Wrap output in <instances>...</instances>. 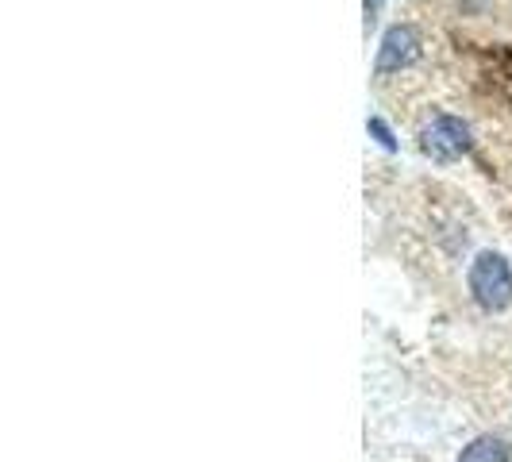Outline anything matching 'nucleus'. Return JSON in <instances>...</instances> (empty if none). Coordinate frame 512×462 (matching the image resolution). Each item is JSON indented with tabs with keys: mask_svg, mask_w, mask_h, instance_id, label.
<instances>
[{
	"mask_svg": "<svg viewBox=\"0 0 512 462\" xmlns=\"http://www.w3.org/2000/svg\"><path fill=\"white\" fill-rule=\"evenodd\" d=\"M470 289H474V297L482 301L486 308H505L512 301V274H509V262L501 255H486L474 258V266H470Z\"/></svg>",
	"mask_w": 512,
	"mask_h": 462,
	"instance_id": "1",
	"label": "nucleus"
},
{
	"mask_svg": "<svg viewBox=\"0 0 512 462\" xmlns=\"http://www.w3.org/2000/svg\"><path fill=\"white\" fill-rule=\"evenodd\" d=\"M420 147L439 162H451V158L470 151V128L459 116H436L428 128L420 131Z\"/></svg>",
	"mask_w": 512,
	"mask_h": 462,
	"instance_id": "2",
	"label": "nucleus"
},
{
	"mask_svg": "<svg viewBox=\"0 0 512 462\" xmlns=\"http://www.w3.org/2000/svg\"><path fill=\"white\" fill-rule=\"evenodd\" d=\"M416 58H420V35H416V27L397 24V27H389V31H385L374 70H378V74H393V70L412 66Z\"/></svg>",
	"mask_w": 512,
	"mask_h": 462,
	"instance_id": "3",
	"label": "nucleus"
},
{
	"mask_svg": "<svg viewBox=\"0 0 512 462\" xmlns=\"http://www.w3.org/2000/svg\"><path fill=\"white\" fill-rule=\"evenodd\" d=\"M366 128H370V131H374V135H378V143H382L385 151H393V147H397V143H393V135H389V128H385L382 120H370Z\"/></svg>",
	"mask_w": 512,
	"mask_h": 462,
	"instance_id": "4",
	"label": "nucleus"
}]
</instances>
